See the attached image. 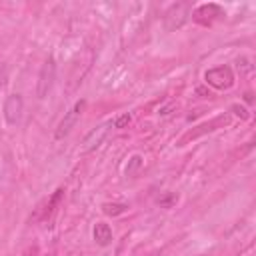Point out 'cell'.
Listing matches in <instances>:
<instances>
[{
    "label": "cell",
    "mask_w": 256,
    "mask_h": 256,
    "mask_svg": "<svg viewBox=\"0 0 256 256\" xmlns=\"http://www.w3.org/2000/svg\"><path fill=\"white\" fill-rule=\"evenodd\" d=\"M234 80H236L234 70L228 64H222V66H216V68H210L204 72V82L208 86H212L214 90H228V88H232Z\"/></svg>",
    "instance_id": "cell-1"
},
{
    "label": "cell",
    "mask_w": 256,
    "mask_h": 256,
    "mask_svg": "<svg viewBox=\"0 0 256 256\" xmlns=\"http://www.w3.org/2000/svg\"><path fill=\"white\" fill-rule=\"evenodd\" d=\"M54 80H56V60H54V56H48L38 72V82H36V96L40 100L50 94Z\"/></svg>",
    "instance_id": "cell-2"
},
{
    "label": "cell",
    "mask_w": 256,
    "mask_h": 256,
    "mask_svg": "<svg viewBox=\"0 0 256 256\" xmlns=\"http://www.w3.org/2000/svg\"><path fill=\"white\" fill-rule=\"evenodd\" d=\"M84 108H86V100H84V98L74 102V106L64 114V118L60 120V124H58V128H56V132H54V138H56V140H62V138H66V136L72 132V128H74V126H76V122L80 120V116H82Z\"/></svg>",
    "instance_id": "cell-3"
},
{
    "label": "cell",
    "mask_w": 256,
    "mask_h": 256,
    "mask_svg": "<svg viewBox=\"0 0 256 256\" xmlns=\"http://www.w3.org/2000/svg\"><path fill=\"white\" fill-rule=\"evenodd\" d=\"M192 14V4L190 2H176L172 4L166 12H164V24H166V30H176L180 28L188 16Z\"/></svg>",
    "instance_id": "cell-4"
},
{
    "label": "cell",
    "mask_w": 256,
    "mask_h": 256,
    "mask_svg": "<svg viewBox=\"0 0 256 256\" xmlns=\"http://www.w3.org/2000/svg\"><path fill=\"white\" fill-rule=\"evenodd\" d=\"M4 120L8 126H18L20 124V118H22V112H24V100L20 94H8L6 100H4Z\"/></svg>",
    "instance_id": "cell-5"
},
{
    "label": "cell",
    "mask_w": 256,
    "mask_h": 256,
    "mask_svg": "<svg viewBox=\"0 0 256 256\" xmlns=\"http://www.w3.org/2000/svg\"><path fill=\"white\" fill-rule=\"evenodd\" d=\"M224 16V10L222 6L214 4V2H208V4H200L192 10V20L196 24H202V26H210L214 20L222 18Z\"/></svg>",
    "instance_id": "cell-6"
},
{
    "label": "cell",
    "mask_w": 256,
    "mask_h": 256,
    "mask_svg": "<svg viewBox=\"0 0 256 256\" xmlns=\"http://www.w3.org/2000/svg\"><path fill=\"white\" fill-rule=\"evenodd\" d=\"M112 128V120H108V122H104V124H100V126H96V128H92L88 134H86V138H84V150L86 152H90V150H96L100 144H102V140L106 138V134H108V130Z\"/></svg>",
    "instance_id": "cell-7"
},
{
    "label": "cell",
    "mask_w": 256,
    "mask_h": 256,
    "mask_svg": "<svg viewBox=\"0 0 256 256\" xmlns=\"http://www.w3.org/2000/svg\"><path fill=\"white\" fill-rule=\"evenodd\" d=\"M92 238L98 246L106 248V246L112 244V228L106 222H96L94 228H92Z\"/></svg>",
    "instance_id": "cell-8"
},
{
    "label": "cell",
    "mask_w": 256,
    "mask_h": 256,
    "mask_svg": "<svg viewBox=\"0 0 256 256\" xmlns=\"http://www.w3.org/2000/svg\"><path fill=\"white\" fill-rule=\"evenodd\" d=\"M62 196H64V188H58L50 198H48V202H46V208H42V214H40V218L44 220V222H50L52 220V214L56 212V206L60 204V200H62Z\"/></svg>",
    "instance_id": "cell-9"
},
{
    "label": "cell",
    "mask_w": 256,
    "mask_h": 256,
    "mask_svg": "<svg viewBox=\"0 0 256 256\" xmlns=\"http://www.w3.org/2000/svg\"><path fill=\"white\" fill-rule=\"evenodd\" d=\"M126 210H128V204H124V202H114V204H104L102 206V212L108 214V216H118Z\"/></svg>",
    "instance_id": "cell-10"
},
{
    "label": "cell",
    "mask_w": 256,
    "mask_h": 256,
    "mask_svg": "<svg viewBox=\"0 0 256 256\" xmlns=\"http://www.w3.org/2000/svg\"><path fill=\"white\" fill-rule=\"evenodd\" d=\"M142 166V156H138V154H134L132 158H130V162H128V166H126V176H132L138 168Z\"/></svg>",
    "instance_id": "cell-11"
},
{
    "label": "cell",
    "mask_w": 256,
    "mask_h": 256,
    "mask_svg": "<svg viewBox=\"0 0 256 256\" xmlns=\"http://www.w3.org/2000/svg\"><path fill=\"white\" fill-rule=\"evenodd\" d=\"M130 120H132V116L128 112H124V114H120L118 118L112 120V128H126L130 124Z\"/></svg>",
    "instance_id": "cell-12"
},
{
    "label": "cell",
    "mask_w": 256,
    "mask_h": 256,
    "mask_svg": "<svg viewBox=\"0 0 256 256\" xmlns=\"http://www.w3.org/2000/svg\"><path fill=\"white\" fill-rule=\"evenodd\" d=\"M230 110H232L236 116H240L242 120H246V118H248V112H246V108H244V106H240V104H234Z\"/></svg>",
    "instance_id": "cell-13"
}]
</instances>
